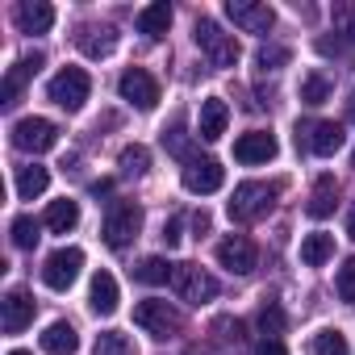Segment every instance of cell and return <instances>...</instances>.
Masks as SVG:
<instances>
[{"label":"cell","mask_w":355,"mask_h":355,"mask_svg":"<svg viewBox=\"0 0 355 355\" xmlns=\"http://www.w3.org/2000/svg\"><path fill=\"white\" fill-rule=\"evenodd\" d=\"M276 197H280V184H263V180H247V184H239L234 189V197H230V205H226V214H230V222H263L272 209H276Z\"/></svg>","instance_id":"6da1fadb"},{"label":"cell","mask_w":355,"mask_h":355,"mask_svg":"<svg viewBox=\"0 0 355 355\" xmlns=\"http://www.w3.org/2000/svg\"><path fill=\"white\" fill-rule=\"evenodd\" d=\"M193 42L201 46V55L209 59V67H218V71H226V67H234L239 63V42H234V34H226L218 21H209V17H201L197 26H193Z\"/></svg>","instance_id":"7a4b0ae2"},{"label":"cell","mask_w":355,"mask_h":355,"mask_svg":"<svg viewBox=\"0 0 355 355\" xmlns=\"http://www.w3.org/2000/svg\"><path fill=\"white\" fill-rule=\"evenodd\" d=\"M171 288H175V297L189 301V305H205V301L218 297V280H214L205 268H197V263H175Z\"/></svg>","instance_id":"3957f363"},{"label":"cell","mask_w":355,"mask_h":355,"mask_svg":"<svg viewBox=\"0 0 355 355\" xmlns=\"http://www.w3.org/2000/svg\"><path fill=\"white\" fill-rule=\"evenodd\" d=\"M138 230H142V209H138L134 201H117V205L105 214V226H101V234H105V243H109L113 251L130 247V243L138 239Z\"/></svg>","instance_id":"277c9868"},{"label":"cell","mask_w":355,"mask_h":355,"mask_svg":"<svg viewBox=\"0 0 355 355\" xmlns=\"http://www.w3.org/2000/svg\"><path fill=\"white\" fill-rule=\"evenodd\" d=\"M51 101L59 105V109H67V113H76V109H84V101H88V92H92V80H88V71L84 67H63L55 80H51Z\"/></svg>","instance_id":"5b68a950"},{"label":"cell","mask_w":355,"mask_h":355,"mask_svg":"<svg viewBox=\"0 0 355 355\" xmlns=\"http://www.w3.org/2000/svg\"><path fill=\"white\" fill-rule=\"evenodd\" d=\"M55 142H59V125L51 117H21L13 125V146L26 155H46Z\"/></svg>","instance_id":"8992f818"},{"label":"cell","mask_w":355,"mask_h":355,"mask_svg":"<svg viewBox=\"0 0 355 355\" xmlns=\"http://www.w3.org/2000/svg\"><path fill=\"white\" fill-rule=\"evenodd\" d=\"M80 268H84V251H80V247H59L55 255H46V263H42V280H46V288L67 293V288L76 284Z\"/></svg>","instance_id":"52a82bcc"},{"label":"cell","mask_w":355,"mask_h":355,"mask_svg":"<svg viewBox=\"0 0 355 355\" xmlns=\"http://www.w3.org/2000/svg\"><path fill=\"white\" fill-rule=\"evenodd\" d=\"M117 92H121V101H125V105H134V109H142V113H150V109L159 105V80H155L150 71H142V67L121 71Z\"/></svg>","instance_id":"ba28073f"},{"label":"cell","mask_w":355,"mask_h":355,"mask_svg":"<svg viewBox=\"0 0 355 355\" xmlns=\"http://www.w3.org/2000/svg\"><path fill=\"white\" fill-rule=\"evenodd\" d=\"M226 17L243 34H268L276 26V9L263 5V0H226Z\"/></svg>","instance_id":"9c48e42d"},{"label":"cell","mask_w":355,"mask_h":355,"mask_svg":"<svg viewBox=\"0 0 355 355\" xmlns=\"http://www.w3.org/2000/svg\"><path fill=\"white\" fill-rule=\"evenodd\" d=\"M134 322L146 330V334H155V338H171L175 330H180V313H175L167 301H138L134 305Z\"/></svg>","instance_id":"30bf717a"},{"label":"cell","mask_w":355,"mask_h":355,"mask_svg":"<svg viewBox=\"0 0 355 355\" xmlns=\"http://www.w3.org/2000/svg\"><path fill=\"white\" fill-rule=\"evenodd\" d=\"M222 180H226V171H222V163L209 159V155H197V159L184 163V189H189L193 197H209V193H218Z\"/></svg>","instance_id":"8fae6325"},{"label":"cell","mask_w":355,"mask_h":355,"mask_svg":"<svg viewBox=\"0 0 355 355\" xmlns=\"http://www.w3.org/2000/svg\"><path fill=\"white\" fill-rule=\"evenodd\" d=\"M255 259H259V251H255V243H251L247 234H230V239L218 243V263H222L226 272H234V276L255 272Z\"/></svg>","instance_id":"7c38bea8"},{"label":"cell","mask_w":355,"mask_h":355,"mask_svg":"<svg viewBox=\"0 0 355 355\" xmlns=\"http://www.w3.org/2000/svg\"><path fill=\"white\" fill-rule=\"evenodd\" d=\"M301 134H305V146H309L313 155H322V159H330V155L343 146V138H347L338 121H313V125H305V130L297 125V138H301Z\"/></svg>","instance_id":"4fadbf2b"},{"label":"cell","mask_w":355,"mask_h":355,"mask_svg":"<svg viewBox=\"0 0 355 355\" xmlns=\"http://www.w3.org/2000/svg\"><path fill=\"white\" fill-rule=\"evenodd\" d=\"M276 134H268V130H251V134H243L239 142H234V159L239 163H268V159H276Z\"/></svg>","instance_id":"5bb4252c"},{"label":"cell","mask_w":355,"mask_h":355,"mask_svg":"<svg viewBox=\"0 0 355 355\" xmlns=\"http://www.w3.org/2000/svg\"><path fill=\"white\" fill-rule=\"evenodd\" d=\"M38 67H42V55H38V51H34V55H21V59L9 67V76H5V92H0V105L13 109L17 96H21V88H26V80L38 76Z\"/></svg>","instance_id":"9a60e30c"},{"label":"cell","mask_w":355,"mask_h":355,"mask_svg":"<svg viewBox=\"0 0 355 355\" xmlns=\"http://www.w3.org/2000/svg\"><path fill=\"white\" fill-rule=\"evenodd\" d=\"M13 21L21 34H46L55 26V9L46 5V0H21V5L13 9Z\"/></svg>","instance_id":"2e32d148"},{"label":"cell","mask_w":355,"mask_h":355,"mask_svg":"<svg viewBox=\"0 0 355 355\" xmlns=\"http://www.w3.org/2000/svg\"><path fill=\"white\" fill-rule=\"evenodd\" d=\"M0 305H5V318H0V322H5V330H9V334H21V330L34 322V309H38V305H34V297H30L26 288H13Z\"/></svg>","instance_id":"e0dca14e"},{"label":"cell","mask_w":355,"mask_h":355,"mask_svg":"<svg viewBox=\"0 0 355 355\" xmlns=\"http://www.w3.org/2000/svg\"><path fill=\"white\" fill-rule=\"evenodd\" d=\"M226 125H230L226 101H222V96H205V101H201V125H197V134H201L205 142H218V138L226 134Z\"/></svg>","instance_id":"ac0fdd59"},{"label":"cell","mask_w":355,"mask_h":355,"mask_svg":"<svg viewBox=\"0 0 355 355\" xmlns=\"http://www.w3.org/2000/svg\"><path fill=\"white\" fill-rule=\"evenodd\" d=\"M76 46H80L88 59H105V55H113V46H117V30H113V26H84V30L76 34Z\"/></svg>","instance_id":"d6986e66"},{"label":"cell","mask_w":355,"mask_h":355,"mask_svg":"<svg viewBox=\"0 0 355 355\" xmlns=\"http://www.w3.org/2000/svg\"><path fill=\"white\" fill-rule=\"evenodd\" d=\"M334 205H338V184H334V175H318L305 214H309L313 222H322V218H330V214H334Z\"/></svg>","instance_id":"ffe728a7"},{"label":"cell","mask_w":355,"mask_h":355,"mask_svg":"<svg viewBox=\"0 0 355 355\" xmlns=\"http://www.w3.org/2000/svg\"><path fill=\"white\" fill-rule=\"evenodd\" d=\"M134 26H138L142 38H163V34L171 30V5H167V0H159V5H146V9L134 17Z\"/></svg>","instance_id":"44dd1931"},{"label":"cell","mask_w":355,"mask_h":355,"mask_svg":"<svg viewBox=\"0 0 355 355\" xmlns=\"http://www.w3.org/2000/svg\"><path fill=\"white\" fill-rule=\"evenodd\" d=\"M76 347H80V334H76L71 322H51L46 326V334H42L46 355H76Z\"/></svg>","instance_id":"7402d4cb"},{"label":"cell","mask_w":355,"mask_h":355,"mask_svg":"<svg viewBox=\"0 0 355 355\" xmlns=\"http://www.w3.org/2000/svg\"><path fill=\"white\" fill-rule=\"evenodd\" d=\"M88 305H92V313H113V309H117V280H113L109 272H96V276H92Z\"/></svg>","instance_id":"603a6c76"},{"label":"cell","mask_w":355,"mask_h":355,"mask_svg":"<svg viewBox=\"0 0 355 355\" xmlns=\"http://www.w3.org/2000/svg\"><path fill=\"white\" fill-rule=\"evenodd\" d=\"M80 226V205L76 201H51V209H46V230L51 234H71Z\"/></svg>","instance_id":"cb8c5ba5"},{"label":"cell","mask_w":355,"mask_h":355,"mask_svg":"<svg viewBox=\"0 0 355 355\" xmlns=\"http://www.w3.org/2000/svg\"><path fill=\"white\" fill-rule=\"evenodd\" d=\"M46 184H51V171H46V167H38V163H30V167H21V171H17V197H21V201L42 197V193H46Z\"/></svg>","instance_id":"d4e9b609"},{"label":"cell","mask_w":355,"mask_h":355,"mask_svg":"<svg viewBox=\"0 0 355 355\" xmlns=\"http://www.w3.org/2000/svg\"><path fill=\"white\" fill-rule=\"evenodd\" d=\"M330 255H334V239L330 234H322V230L318 234H305V243H301V263L305 268H322Z\"/></svg>","instance_id":"484cf974"},{"label":"cell","mask_w":355,"mask_h":355,"mask_svg":"<svg viewBox=\"0 0 355 355\" xmlns=\"http://www.w3.org/2000/svg\"><path fill=\"white\" fill-rule=\"evenodd\" d=\"M171 272H175V263H167V259H159V255H146V259L134 268V280L155 288V284H167V280H171Z\"/></svg>","instance_id":"4316f807"},{"label":"cell","mask_w":355,"mask_h":355,"mask_svg":"<svg viewBox=\"0 0 355 355\" xmlns=\"http://www.w3.org/2000/svg\"><path fill=\"white\" fill-rule=\"evenodd\" d=\"M117 167H121V175H125V180H138V175H146V167H150V150H146L142 142H130V146L121 150Z\"/></svg>","instance_id":"83f0119b"},{"label":"cell","mask_w":355,"mask_h":355,"mask_svg":"<svg viewBox=\"0 0 355 355\" xmlns=\"http://www.w3.org/2000/svg\"><path fill=\"white\" fill-rule=\"evenodd\" d=\"M288 59H293V51L288 46H276V42H268V46L255 51V67L259 71H280V67H288Z\"/></svg>","instance_id":"f1b7e54d"},{"label":"cell","mask_w":355,"mask_h":355,"mask_svg":"<svg viewBox=\"0 0 355 355\" xmlns=\"http://www.w3.org/2000/svg\"><path fill=\"white\" fill-rule=\"evenodd\" d=\"M301 101H305V105H326V101H330V80H326L322 71H309V76L301 80Z\"/></svg>","instance_id":"f546056e"},{"label":"cell","mask_w":355,"mask_h":355,"mask_svg":"<svg viewBox=\"0 0 355 355\" xmlns=\"http://www.w3.org/2000/svg\"><path fill=\"white\" fill-rule=\"evenodd\" d=\"M92 355H134V343H130L121 330H105V334H96Z\"/></svg>","instance_id":"4dcf8cb0"},{"label":"cell","mask_w":355,"mask_h":355,"mask_svg":"<svg viewBox=\"0 0 355 355\" xmlns=\"http://www.w3.org/2000/svg\"><path fill=\"white\" fill-rule=\"evenodd\" d=\"M163 146L171 150V155H180L184 163L189 159H197V155H189V134H184V117H175L167 130H163Z\"/></svg>","instance_id":"1f68e13d"},{"label":"cell","mask_w":355,"mask_h":355,"mask_svg":"<svg viewBox=\"0 0 355 355\" xmlns=\"http://www.w3.org/2000/svg\"><path fill=\"white\" fill-rule=\"evenodd\" d=\"M38 222L30 218V214H21V218H13V247H21V251H34L38 247Z\"/></svg>","instance_id":"d6a6232c"},{"label":"cell","mask_w":355,"mask_h":355,"mask_svg":"<svg viewBox=\"0 0 355 355\" xmlns=\"http://www.w3.org/2000/svg\"><path fill=\"white\" fill-rule=\"evenodd\" d=\"M284 326H288V318H284V309H280L276 301H268V305L259 309V330H263L268 338H276V334H284Z\"/></svg>","instance_id":"836d02e7"},{"label":"cell","mask_w":355,"mask_h":355,"mask_svg":"<svg viewBox=\"0 0 355 355\" xmlns=\"http://www.w3.org/2000/svg\"><path fill=\"white\" fill-rule=\"evenodd\" d=\"M313 355H351V351H347V338L338 330H322L313 338Z\"/></svg>","instance_id":"e575fe53"},{"label":"cell","mask_w":355,"mask_h":355,"mask_svg":"<svg viewBox=\"0 0 355 355\" xmlns=\"http://www.w3.org/2000/svg\"><path fill=\"white\" fill-rule=\"evenodd\" d=\"M334 288H338V297H343V301H355V255H351V259H343Z\"/></svg>","instance_id":"d590c367"},{"label":"cell","mask_w":355,"mask_h":355,"mask_svg":"<svg viewBox=\"0 0 355 355\" xmlns=\"http://www.w3.org/2000/svg\"><path fill=\"white\" fill-rule=\"evenodd\" d=\"M334 30L355 42V5H334Z\"/></svg>","instance_id":"8d00e7d4"},{"label":"cell","mask_w":355,"mask_h":355,"mask_svg":"<svg viewBox=\"0 0 355 355\" xmlns=\"http://www.w3.org/2000/svg\"><path fill=\"white\" fill-rule=\"evenodd\" d=\"M167 247H175V243H180L184 234H180V218H171V222H163V234H159Z\"/></svg>","instance_id":"74e56055"},{"label":"cell","mask_w":355,"mask_h":355,"mask_svg":"<svg viewBox=\"0 0 355 355\" xmlns=\"http://www.w3.org/2000/svg\"><path fill=\"white\" fill-rule=\"evenodd\" d=\"M255 355H288V351H284V343H280V338H263V343L255 347Z\"/></svg>","instance_id":"f35d334b"},{"label":"cell","mask_w":355,"mask_h":355,"mask_svg":"<svg viewBox=\"0 0 355 355\" xmlns=\"http://www.w3.org/2000/svg\"><path fill=\"white\" fill-rule=\"evenodd\" d=\"M109 193H113V184H109V180H96V184H92V197H109Z\"/></svg>","instance_id":"ab89813d"},{"label":"cell","mask_w":355,"mask_h":355,"mask_svg":"<svg viewBox=\"0 0 355 355\" xmlns=\"http://www.w3.org/2000/svg\"><path fill=\"white\" fill-rule=\"evenodd\" d=\"M193 226H197V234H201V230H209V214H205V209H201V214H197V218H193Z\"/></svg>","instance_id":"60d3db41"},{"label":"cell","mask_w":355,"mask_h":355,"mask_svg":"<svg viewBox=\"0 0 355 355\" xmlns=\"http://www.w3.org/2000/svg\"><path fill=\"white\" fill-rule=\"evenodd\" d=\"M347 234L355 239V205H351V214H347Z\"/></svg>","instance_id":"b9f144b4"},{"label":"cell","mask_w":355,"mask_h":355,"mask_svg":"<svg viewBox=\"0 0 355 355\" xmlns=\"http://www.w3.org/2000/svg\"><path fill=\"white\" fill-rule=\"evenodd\" d=\"M347 117L355 121V92H351V101H347Z\"/></svg>","instance_id":"7bdbcfd3"},{"label":"cell","mask_w":355,"mask_h":355,"mask_svg":"<svg viewBox=\"0 0 355 355\" xmlns=\"http://www.w3.org/2000/svg\"><path fill=\"white\" fill-rule=\"evenodd\" d=\"M9 355H34V351H9Z\"/></svg>","instance_id":"ee69618b"},{"label":"cell","mask_w":355,"mask_h":355,"mask_svg":"<svg viewBox=\"0 0 355 355\" xmlns=\"http://www.w3.org/2000/svg\"><path fill=\"white\" fill-rule=\"evenodd\" d=\"M351 167H355V155H351Z\"/></svg>","instance_id":"f6af8a7d"}]
</instances>
